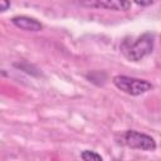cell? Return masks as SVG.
Listing matches in <instances>:
<instances>
[{
	"label": "cell",
	"instance_id": "obj_8",
	"mask_svg": "<svg viewBox=\"0 0 161 161\" xmlns=\"http://www.w3.org/2000/svg\"><path fill=\"white\" fill-rule=\"evenodd\" d=\"M133 1L140 6H150L151 4H153L155 0H133Z\"/></svg>",
	"mask_w": 161,
	"mask_h": 161
},
{
	"label": "cell",
	"instance_id": "obj_6",
	"mask_svg": "<svg viewBox=\"0 0 161 161\" xmlns=\"http://www.w3.org/2000/svg\"><path fill=\"white\" fill-rule=\"evenodd\" d=\"M80 158L82 160H86V161H102V156L94 151H91V150H84L82 153H80Z\"/></svg>",
	"mask_w": 161,
	"mask_h": 161
},
{
	"label": "cell",
	"instance_id": "obj_3",
	"mask_svg": "<svg viewBox=\"0 0 161 161\" xmlns=\"http://www.w3.org/2000/svg\"><path fill=\"white\" fill-rule=\"evenodd\" d=\"M123 143L131 148L142 151H153L156 148V141L153 140V137L135 130H128L125 132Z\"/></svg>",
	"mask_w": 161,
	"mask_h": 161
},
{
	"label": "cell",
	"instance_id": "obj_4",
	"mask_svg": "<svg viewBox=\"0 0 161 161\" xmlns=\"http://www.w3.org/2000/svg\"><path fill=\"white\" fill-rule=\"evenodd\" d=\"M80 5L93 9H107L113 11H127L131 9L130 0H82Z\"/></svg>",
	"mask_w": 161,
	"mask_h": 161
},
{
	"label": "cell",
	"instance_id": "obj_5",
	"mask_svg": "<svg viewBox=\"0 0 161 161\" xmlns=\"http://www.w3.org/2000/svg\"><path fill=\"white\" fill-rule=\"evenodd\" d=\"M11 23L16 28H19L21 30H25V31H40L43 29V25H42L40 21H38L34 18L25 16V15L14 16L11 19Z\"/></svg>",
	"mask_w": 161,
	"mask_h": 161
},
{
	"label": "cell",
	"instance_id": "obj_1",
	"mask_svg": "<svg viewBox=\"0 0 161 161\" xmlns=\"http://www.w3.org/2000/svg\"><path fill=\"white\" fill-rule=\"evenodd\" d=\"M155 35L151 33H145L136 39H128L126 38L121 43V52L122 54L131 62H138L146 55L152 53L153 43H155Z\"/></svg>",
	"mask_w": 161,
	"mask_h": 161
},
{
	"label": "cell",
	"instance_id": "obj_7",
	"mask_svg": "<svg viewBox=\"0 0 161 161\" xmlns=\"http://www.w3.org/2000/svg\"><path fill=\"white\" fill-rule=\"evenodd\" d=\"M10 0H0V13L6 11L10 8Z\"/></svg>",
	"mask_w": 161,
	"mask_h": 161
},
{
	"label": "cell",
	"instance_id": "obj_2",
	"mask_svg": "<svg viewBox=\"0 0 161 161\" xmlns=\"http://www.w3.org/2000/svg\"><path fill=\"white\" fill-rule=\"evenodd\" d=\"M112 82L119 91L130 96H140L153 88V86L148 80L132 78L127 75H116L113 77Z\"/></svg>",
	"mask_w": 161,
	"mask_h": 161
}]
</instances>
